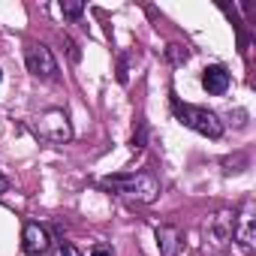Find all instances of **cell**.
Segmentation results:
<instances>
[{"instance_id":"obj_9","label":"cell","mask_w":256,"mask_h":256,"mask_svg":"<svg viewBox=\"0 0 256 256\" xmlns=\"http://www.w3.org/2000/svg\"><path fill=\"white\" fill-rule=\"evenodd\" d=\"M229 84H232V78H229V72L223 66H205L202 70V88L211 96H223L229 90Z\"/></svg>"},{"instance_id":"obj_16","label":"cell","mask_w":256,"mask_h":256,"mask_svg":"<svg viewBox=\"0 0 256 256\" xmlns=\"http://www.w3.org/2000/svg\"><path fill=\"white\" fill-rule=\"evenodd\" d=\"M6 190H10V181H6L4 175H0V193H6Z\"/></svg>"},{"instance_id":"obj_6","label":"cell","mask_w":256,"mask_h":256,"mask_svg":"<svg viewBox=\"0 0 256 256\" xmlns=\"http://www.w3.org/2000/svg\"><path fill=\"white\" fill-rule=\"evenodd\" d=\"M232 241L238 244V250H241L244 256H250V253H253V247H256V217H253V202H250V199L244 202L241 217H235Z\"/></svg>"},{"instance_id":"obj_11","label":"cell","mask_w":256,"mask_h":256,"mask_svg":"<svg viewBox=\"0 0 256 256\" xmlns=\"http://www.w3.org/2000/svg\"><path fill=\"white\" fill-rule=\"evenodd\" d=\"M145 139H148V124H145V120H139V130L133 133V142H130V145H133V151H142V148H145Z\"/></svg>"},{"instance_id":"obj_15","label":"cell","mask_w":256,"mask_h":256,"mask_svg":"<svg viewBox=\"0 0 256 256\" xmlns=\"http://www.w3.org/2000/svg\"><path fill=\"white\" fill-rule=\"evenodd\" d=\"M66 48H70V58H72V60H78V58H82V54H78V48H76V42H72V40H66Z\"/></svg>"},{"instance_id":"obj_8","label":"cell","mask_w":256,"mask_h":256,"mask_svg":"<svg viewBox=\"0 0 256 256\" xmlns=\"http://www.w3.org/2000/svg\"><path fill=\"white\" fill-rule=\"evenodd\" d=\"M154 238H157V253L160 256H178L181 247H184V232L178 226H169V223L157 226L154 229Z\"/></svg>"},{"instance_id":"obj_13","label":"cell","mask_w":256,"mask_h":256,"mask_svg":"<svg viewBox=\"0 0 256 256\" xmlns=\"http://www.w3.org/2000/svg\"><path fill=\"white\" fill-rule=\"evenodd\" d=\"M166 54H169V60H172V64H184V60L190 58V52H187L184 46H169V52H166Z\"/></svg>"},{"instance_id":"obj_1","label":"cell","mask_w":256,"mask_h":256,"mask_svg":"<svg viewBox=\"0 0 256 256\" xmlns=\"http://www.w3.org/2000/svg\"><path fill=\"white\" fill-rule=\"evenodd\" d=\"M102 190H108L112 196L130 202V205H151L160 196V181L151 172H130V175H112L100 181Z\"/></svg>"},{"instance_id":"obj_5","label":"cell","mask_w":256,"mask_h":256,"mask_svg":"<svg viewBox=\"0 0 256 256\" xmlns=\"http://www.w3.org/2000/svg\"><path fill=\"white\" fill-rule=\"evenodd\" d=\"M24 66L30 76H36L42 82H58V60H54L52 48L42 42H30L24 48Z\"/></svg>"},{"instance_id":"obj_12","label":"cell","mask_w":256,"mask_h":256,"mask_svg":"<svg viewBox=\"0 0 256 256\" xmlns=\"http://www.w3.org/2000/svg\"><path fill=\"white\" fill-rule=\"evenodd\" d=\"M88 256H114V247L106 244V241H94V244L88 247Z\"/></svg>"},{"instance_id":"obj_4","label":"cell","mask_w":256,"mask_h":256,"mask_svg":"<svg viewBox=\"0 0 256 256\" xmlns=\"http://www.w3.org/2000/svg\"><path fill=\"white\" fill-rule=\"evenodd\" d=\"M30 130H34L40 139L52 142V145H64V142L72 139V126H70V118H66L64 108H48V112L36 114V118L30 120Z\"/></svg>"},{"instance_id":"obj_2","label":"cell","mask_w":256,"mask_h":256,"mask_svg":"<svg viewBox=\"0 0 256 256\" xmlns=\"http://www.w3.org/2000/svg\"><path fill=\"white\" fill-rule=\"evenodd\" d=\"M172 112H175V118L184 124V126H190V130H196L199 136H208V139H220L223 136V120L214 114V112H208V108H199V106H190V102H172Z\"/></svg>"},{"instance_id":"obj_17","label":"cell","mask_w":256,"mask_h":256,"mask_svg":"<svg viewBox=\"0 0 256 256\" xmlns=\"http://www.w3.org/2000/svg\"><path fill=\"white\" fill-rule=\"evenodd\" d=\"M0 78H4V70H0Z\"/></svg>"},{"instance_id":"obj_10","label":"cell","mask_w":256,"mask_h":256,"mask_svg":"<svg viewBox=\"0 0 256 256\" xmlns=\"http://www.w3.org/2000/svg\"><path fill=\"white\" fill-rule=\"evenodd\" d=\"M54 253H58V256H82V253L76 250V244L66 241V238H58V241H54Z\"/></svg>"},{"instance_id":"obj_7","label":"cell","mask_w":256,"mask_h":256,"mask_svg":"<svg viewBox=\"0 0 256 256\" xmlns=\"http://www.w3.org/2000/svg\"><path fill=\"white\" fill-rule=\"evenodd\" d=\"M22 247H24V253H30V256H46V253L52 250V235H48V229H46L42 223H28L24 232H22Z\"/></svg>"},{"instance_id":"obj_14","label":"cell","mask_w":256,"mask_h":256,"mask_svg":"<svg viewBox=\"0 0 256 256\" xmlns=\"http://www.w3.org/2000/svg\"><path fill=\"white\" fill-rule=\"evenodd\" d=\"M60 12L64 18H78L84 12V4H60Z\"/></svg>"},{"instance_id":"obj_3","label":"cell","mask_w":256,"mask_h":256,"mask_svg":"<svg viewBox=\"0 0 256 256\" xmlns=\"http://www.w3.org/2000/svg\"><path fill=\"white\" fill-rule=\"evenodd\" d=\"M235 211H217L202 223V250L205 253H220L232 244L235 232Z\"/></svg>"}]
</instances>
